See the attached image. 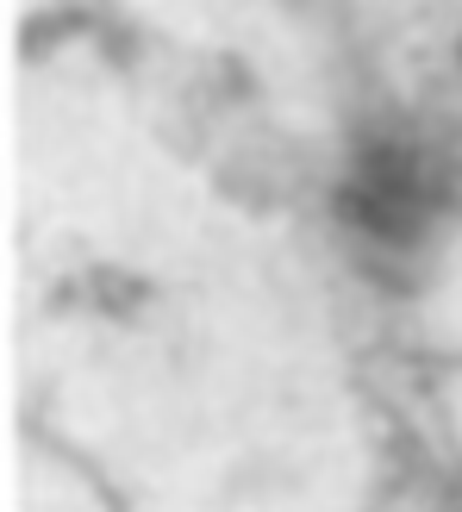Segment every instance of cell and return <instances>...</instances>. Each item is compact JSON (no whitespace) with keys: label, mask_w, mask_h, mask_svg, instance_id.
<instances>
[]
</instances>
